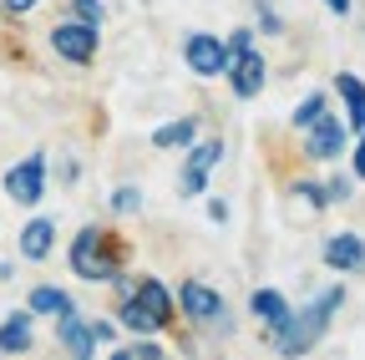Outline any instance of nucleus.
Here are the masks:
<instances>
[{"mask_svg": "<svg viewBox=\"0 0 365 360\" xmlns=\"http://www.w3.org/2000/svg\"><path fill=\"white\" fill-rule=\"evenodd\" d=\"M325 264L330 269H365V244L355 234H335V239H325Z\"/></svg>", "mask_w": 365, "mask_h": 360, "instance_id": "9b49d317", "label": "nucleus"}, {"mask_svg": "<svg viewBox=\"0 0 365 360\" xmlns=\"http://www.w3.org/2000/svg\"><path fill=\"white\" fill-rule=\"evenodd\" d=\"M51 234H56L51 218H31L21 229V254L26 259H46V254H51Z\"/></svg>", "mask_w": 365, "mask_h": 360, "instance_id": "ddd939ff", "label": "nucleus"}, {"mask_svg": "<svg viewBox=\"0 0 365 360\" xmlns=\"http://www.w3.org/2000/svg\"><path fill=\"white\" fill-rule=\"evenodd\" d=\"M122 320H127V330H158V325H168V320H173L168 289H163L158 279H143V284H137V294L122 304Z\"/></svg>", "mask_w": 365, "mask_h": 360, "instance_id": "7ed1b4c3", "label": "nucleus"}, {"mask_svg": "<svg viewBox=\"0 0 365 360\" xmlns=\"http://www.w3.org/2000/svg\"><path fill=\"white\" fill-rule=\"evenodd\" d=\"M71 269H76L81 279H117V239L86 229L71 244Z\"/></svg>", "mask_w": 365, "mask_h": 360, "instance_id": "f03ea898", "label": "nucleus"}, {"mask_svg": "<svg viewBox=\"0 0 365 360\" xmlns=\"http://www.w3.org/2000/svg\"><path fill=\"white\" fill-rule=\"evenodd\" d=\"M31 6H41V0H6V11H31Z\"/></svg>", "mask_w": 365, "mask_h": 360, "instance_id": "5701e85b", "label": "nucleus"}, {"mask_svg": "<svg viewBox=\"0 0 365 360\" xmlns=\"http://www.w3.org/2000/svg\"><path fill=\"white\" fill-rule=\"evenodd\" d=\"M76 11H81L86 26H97V21H102V6H97V0H76Z\"/></svg>", "mask_w": 365, "mask_h": 360, "instance_id": "aec40b11", "label": "nucleus"}, {"mask_svg": "<svg viewBox=\"0 0 365 360\" xmlns=\"http://www.w3.org/2000/svg\"><path fill=\"white\" fill-rule=\"evenodd\" d=\"M223 71H234V92L239 97H254L264 86V61L249 46V31H234V46H228V66Z\"/></svg>", "mask_w": 365, "mask_h": 360, "instance_id": "20e7f679", "label": "nucleus"}, {"mask_svg": "<svg viewBox=\"0 0 365 360\" xmlns=\"http://www.w3.org/2000/svg\"><path fill=\"white\" fill-rule=\"evenodd\" d=\"M304 132V148H309V158H335L340 153V143H345V127H340V117H330V112H319L309 127H299Z\"/></svg>", "mask_w": 365, "mask_h": 360, "instance_id": "6e6552de", "label": "nucleus"}, {"mask_svg": "<svg viewBox=\"0 0 365 360\" xmlns=\"http://www.w3.org/2000/svg\"><path fill=\"white\" fill-rule=\"evenodd\" d=\"M31 309H36V314H66L71 299H66L61 289H46V284H41V289H31Z\"/></svg>", "mask_w": 365, "mask_h": 360, "instance_id": "dca6fc26", "label": "nucleus"}, {"mask_svg": "<svg viewBox=\"0 0 365 360\" xmlns=\"http://www.w3.org/2000/svg\"><path fill=\"white\" fill-rule=\"evenodd\" d=\"M355 178H365V127H360V148H355Z\"/></svg>", "mask_w": 365, "mask_h": 360, "instance_id": "412c9836", "label": "nucleus"}, {"mask_svg": "<svg viewBox=\"0 0 365 360\" xmlns=\"http://www.w3.org/2000/svg\"><path fill=\"white\" fill-rule=\"evenodd\" d=\"M254 314L269 325V330H279L284 320H289V304H284V294H274V289H259L254 294Z\"/></svg>", "mask_w": 365, "mask_h": 360, "instance_id": "4468645a", "label": "nucleus"}, {"mask_svg": "<svg viewBox=\"0 0 365 360\" xmlns=\"http://www.w3.org/2000/svg\"><path fill=\"white\" fill-rule=\"evenodd\" d=\"M340 97L350 102V122L365 127V86H360L355 76H340Z\"/></svg>", "mask_w": 365, "mask_h": 360, "instance_id": "a211bd4d", "label": "nucleus"}, {"mask_svg": "<svg viewBox=\"0 0 365 360\" xmlns=\"http://www.w3.org/2000/svg\"><path fill=\"white\" fill-rule=\"evenodd\" d=\"M223 158V148L218 143H203V148H193V158H188V173H182V188L188 193H203V178H208V168Z\"/></svg>", "mask_w": 365, "mask_h": 360, "instance_id": "f8f14e48", "label": "nucleus"}, {"mask_svg": "<svg viewBox=\"0 0 365 360\" xmlns=\"http://www.w3.org/2000/svg\"><path fill=\"white\" fill-rule=\"evenodd\" d=\"M153 143H158V148H182V143H193V122L182 117V122H168V127H158V132H153Z\"/></svg>", "mask_w": 365, "mask_h": 360, "instance_id": "f3484780", "label": "nucleus"}, {"mask_svg": "<svg viewBox=\"0 0 365 360\" xmlns=\"http://www.w3.org/2000/svg\"><path fill=\"white\" fill-rule=\"evenodd\" d=\"M117 208H122V213H127V208H137V193H132V188H122V193H117Z\"/></svg>", "mask_w": 365, "mask_h": 360, "instance_id": "4be33fe9", "label": "nucleus"}, {"mask_svg": "<svg viewBox=\"0 0 365 360\" xmlns=\"http://www.w3.org/2000/svg\"><path fill=\"white\" fill-rule=\"evenodd\" d=\"M178 299H182V314H188V320H198V325H218L223 314H228V309H223V299H218L208 284H182V294H178Z\"/></svg>", "mask_w": 365, "mask_h": 360, "instance_id": "9d476101", "label": "nucleus"}, {"mask_svg": "<svg viewBox=\"0 0 365 360\" xmlns=\"http://www.w3.org/2000/svg\"><path fill=\"white\" fill-rule=\"evenodd\" d=\"M107 335H112V330H107V325H97V320L86 325V320H76L71 309L61 314V345H66L71 355H81V360H86L91 350H97V340H107Z\"/></svg>", "mask_w": 365, "mask_h": 360, "instance_id": "1a4fd4ad", "label": "nucleus"}, {"mask_svg": "<svg viewBox=\"0 0 365 360\" xmlns=\"http://www.w3.org/2000/svg\"><path fill=\"white\" fill-rule=\"evenodd\" d=\"M6 193H11L16 203H41V193H46V163H41V158L16 163V168L6 173Z\"/></svg>", "mask_w": 365, "mask_h": 360, "instance_id": "423d86ee", "label": "nucleus"}, {"mask_svg": "<svg viewBox=\"0 0 365 360\" xmlns=\"http://www.w3.org/2000/svg\"><path fill=\"white\" fill-rule=\"evenodd\" d=\"M319 112H325V97H319V92H309V97H304V107L294 112V127H309Z\"/></svg>", "mask_w": 365, "mask_h": 360, "instance_id": "6ab92c4d", "label": "nucleus"}, {"mask_svg": "<svg viewBox=\"0 0 365 360\" xmlns=\"http://www.w3.org/2000/svg\"><path fill=\"white\" fill-rule=\"evenodd\" d=\"M51 46H56V56H66V61H91L97 56V26H86V21H66V26H56L51 31Z\"/></svg>", "mask_w": 365, "mask_h": 360, "instance_id": "39448f33", "label": "nucleus"}, {"mask_svg": "<svg viewBox=\"0 0 365 360\" xmlns=\"http://www.w3.org/2000/svg\"><path fill=\"white\" fill-rule=\"evenodd\" d=\"M182 56H188V66L198 76H223V66H228V46H223L218 36H188Z\"/></svg>", "mask_w": 365, "mask_h": 360, "instance_id": "0eeeda50", "label": "nucleus"}, {"mask_svg": "<svg viewBox=\"0 0 365 360\" xmlns=\"http://www.w3.org/2000/svg\"><path fill=\"white\" fill-rule=\"evenodd\" d=\"M340 299H345V289H330V294H319V299H314L304 314H289V320H284L279 330H274V335H279V350H284V355L309 350V345L319 340V330L330 325V314L340 309Z\"/></svg>", "mask_w": 365, "mask_h": 360, "instance_id": "f257e3e1", "label": "nucleus"}, {"mask_svg": "<svg viewBox=\"0 0 365 360\" xmlns=\"http://www.w3.org/2000/svg\"><path fill=\"white\" fill-rule=\"evenodd\" d=\"M0 350H31V314H11L0 325Z\"/></svg>", "mask_w": 365, "mask_h": 360, "instance_id": "2eb2a0df", "label": "nucleus"}, {"mask_svg": "<svg viewBox=\"0 0 365 360\" xmlns=\"http://www.w3.org/2000/svg\"><path fill=\"white\" fill-rule=\"evenodd\" d=\"M325 6H330V11H340V16H345V11H350V0H325Z\"/></svg>", "mask_w": 365, "mask_h": 360, "instance_id": "b1692460", "label": "nucleus"}]
</instances>
